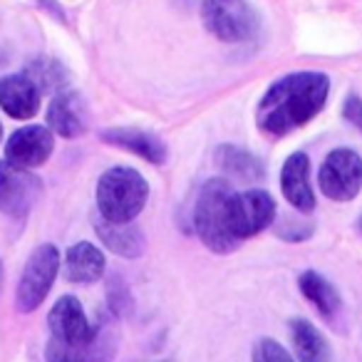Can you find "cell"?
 <instances>
[{
  "instance_id": "9c48e42d",
  "label": "cell",
  "mask_w": 362,
  "mask_h": 362,
  "mask_svg": "<svg viewBox=\"0 0 362 362\" xmlns=\"http://www.w3.org/2000/svg\"><path fill=\"white\" fill-rule=\"evenodd\" d=\"M42 184L33 171L0 161V211L11 218H25L37 204Z\"/></svg>"
},
{
  "instance_id": "7a4b0ae2",
  "label": "cell",
  "mask_w": 362,
  "mask_h": 362,
  "mask_svg": "<svg viewBox=\"0 0 362 362\" xmlns=\"http://www.w3.org/2000/svg\"><path fill=\"white\" fill-rule=\"evenodd\" d=\"M149 199V184L132 166H112L97 181V209L107 223H132Z\"/></svg>"
},
{
  "instance_id": "4fadbf2b",
  "label": "cell",
  "mask_w": 362,
  "mask_h": 362,
  "mask_svg": "<svg viewBox=\"0 0 362 362\" xmlns=\"http://www.w3.org/2000/svg\"><path fill=\"white\" fill-rule=\"evenodd\" d=\"M281 189L293 209L308 214L315 209V194L310 187V159L303 151H296L286 159L281 171Z\"/></svg>"
},
{
  "instance_id": "603a6c76",
  "label": "cell",
  "mask_w": 362,
  "mask_h": 362,
  "mask_svg": "<svg viewBox=\"0 0 362 362\" xmlns=\"http://www.w3.org/2000/svg\"><path fill=\"white\" fill-rule=\"evenodd\" d=\"M107 296H110V308L115 315H124L132 308V298H129V288L122 281V276H115L107 288Z\"/></svg>"
},
{
  "instance_id": "44dd1931",
  "label": "cell",
  "mask_w": 362,
  "mask_h": 362,
  "mask_svg": "<svg viewBox=\"0 0 362 362\" xmlns=\"http://www.w3.org/2000/svg\"><path fill=\"white\" fill-rule=\"evenodd\" d=\"M25 75L30 77L33 82L37 85V90H60L65 87L67 82V72L65 67L60 65L57 60H52V57H35V60H30L25 65Z\"/></svg>"
},
{
  "instance_id": "cb8c5ba5",
  "label": "cell",
  "mask_w": 362,
  "mask_h": 362,
  "mask_svg": "<svg viewBox=\"0 0 362 362\" xmlns=\"http://www.w3.org/2000/svg\"><path fill=\"white\" fill-rule=\"evenodd\" d=\"M342 117H345L350 124H355L362 132V100L357 95H350L342 105Z\"/></svg>"
},
{
  "instance_id": "3957f363",
  "label": "cell",
  "mask_w": 362,
  "mask_h": 362,
  "mask_svg": "<svg viewBox=\"0 0 362 362\" xmlns=\"http://www.w3.org/2000/svg\"><path fill=\"white\" fill-rule=\"evenodd\" d=\"M233 197L231 181L209 179L194 204V231L214 253H231L238 248L228 223V202Z\"/></svg>"
},
{
  "instance_id": "9a60e30c",
  "label": "cell",
  "mask_w": 362,
  "mask_h": 362,
  "mask_svg": "<svg viewBox=\"0 0 362 362\" xmlns=\"http://www.w3.org/2000/svg\"><path fill=\"white\" fill-rule=\"evenodd\" d=\"M102 139L107 144L122 146V149L141 156L149 164H164L166 161V144L156 134H151V132L132 129V127H115V129L102 132Z\"/></svg>"
},
{
  "instance_id": "30bf717a",
  "label": "cell",
  "mask_w": 362,
  "mask_h": 362,
  "mask_svg": "<svg viewBox=\"0 0 362 362\" xmlns=\"http://www.w3.org/2000/svg\"><path fill=\"white\" fill-rule=\"evenodd\" d=\"M52 149H55V136H52L50 127L28 124L11 134L6 144V161L30 171L35 166L45 164L50 159Z\"/></svg>"
},
{
  "instance_id": "484cf974",
  "label": "cell",
  "mask_w": 362,
  "mask_h": 362,
  "mask_svg": "<svg viewBox=\"0 0 362 362\" xmlns=\"http://www.w3.org/2000/svg\"><path fill=\"white\" fill-rule=\"evenodd\" d=\"M0 281H3V261H0Z\"/></svg>"
},
{
  "instance_id": "8fae6325",
  "label": "cell",
  "mask_w": 362,
  "mask_h": 362,
  "mask_svg": "<svg viewBox=\"0 0 362 362\" xmlns=\"http://www.w3.org/2000/svg\"><path fill=\"white\" fill-rule=\"evenodd\" d=\"M87 124H90V112H87L82 95L70 90L57 92L50 110H47V127H50V132H57L65 139H75V136L85 134Z\"/></svg>"
},
{
  "instance_id": "2e32d148",
  "label": "cell",
  "mask_w": 362,
  "mask_h": 362,
  "mask_svg": "<svg viewBox=\"0 0 362 362\" xmlns=\"http://www.w3.org/2000/svg\"><path fill=\"white\" fill-rule=\"evenodd\" d=\"M115 355V335L102 327L100 337L87 347H65L60 342L50 340L45 347L47 362H110Z\"/></svg>"
},
{
  "instance_id": "ba28073f",
  "label": "cell",
  "mask_w": 362,
  "mask_h": 362,
  "mask_svg": "<svg viewBox=\"0 0 362 362\" xmlns=\"http://www.w3.org/2000/svg\"><path fill=\"white\" fill-rule=\"evenodd\" d=\"M47 327H50L52 340L65 347H75V350L92 345L102 332V327L90 322L85 308L75 296L57 298V303L50 308V315H47Z\"/></svg>"
},
{
  "instance_id": "ac0fdd59",
  "label": "cell",
  "mask_w": 362,
  "mask_h": 362,
  "mask_svg": "<svg viewBox=\"0 0 362 362\" xmlns=\"http://www.w3.org/2000/svg\"><path fill=\"white\" fill-rule=\"evenodd\" d=\"M291 337L298 362H330V345L313 322L303 317L291 320Z\"/></svg>"
},
{
  "instance_id": "d4e9b609",
  "label": "cell",
  "mask_w": 362,
  "mask_h": 362,
  "mask_svg": "<svg viewBox=\"0 0 362 362\" xmlns=\"http://www.w3.org/2000/svg\"><path fill=\"white\" fill-rule=\"evenodd\" d=\"M37 6L40 8H45L50 16H55V18H60V21H65V13H62V8H60V3L57 0H35Z\"/></svg>"
},
{
  "instance_id": "6da1fadb",
  "label": "cell",
  "mask_w": 362,
  "mask_h": 362,
  "mask_svg": "<svg viewBox=\"0 0 362 362\" xmlns=\"http://www.w3.org/2000/svg\"><path fill=\"white\" fill-rule=\"evenodd\" d=\"M330 80L322 72H293L268 87L258 102L256 122L268 136H286L300 129L325 107Z\"/></svg>"
},
{
  "instance_id": "7c38bea8",
  "label": "cell",
  "mask_w": 362,
  "mask_h": 362,
  "mask_svg": "<svg viewBox=\"0 0 362 362\" xmlns=\"http://www.w3.org/2000/svg\"><path fill=\"white\" fill-rule=\"evenodd\" d=\"M0 107L13 119H33L40 110V90L25 72L0 77Z\"/></svg>"
},
{
  "instance_id": "7402d4cb",
  "label": "cell",
  "mask_w": 362,
  "mask_h": 362,
  "mask_svg": "<svg viewBox=\"0 0 362 362\" xmlns=\"http://www.w3.org/2000/svg\"><path fill=\"white\" fill-rule=\"evenodd\" d=\"M253 362H296L291 352L273 337H261L253 347Z\"/></svg>"
},
{
  "instance_id": "d6986e66",
  "label": "cell",
  "mask_w": 362,
  "mask_h": 362,
  "mask_svg": "<svg viewBox=\"0 0 362 362\" xmlns=\"http://www.w3.org/2000/svg\"><path fill=\"white\" fill-rule=\"evenodd\" d=\"M216 164L221 166V171L226 176L236 181H258L263 179L266 169H263L261 159L253 156L251 151L241 149L233 144H221L216 149Z\"/></svg>"
},
{
  "instance_id": "ffe728a7",
  "label": "cell",
  "mask_w": 362,
  "mask_h": 362,
  "mask_svg": "<svg viewBox=\"0 0 362 362\" xmlns=\"http://www.w3.org/2000/svg\"><path fill=\"white\" fill-rule=\"evenodd\" d=\"M298 286H300V293L315 305V310L320 313L322 317L337 315V310H340V296H337L335 286H332L330 281H325L320 273L305 271L298 278Z\"/></svg>"
},
{
  "instance_id": "5bb4252c",
  "label": "cell",
  "mask_w": 362,
  "mask_h": 362,
  "mask_svg": "<svg viewBox=\"0 0 362 362\" xmlns=\"http://www.w3.org/2000/svg\"><path fill=\"white\" fill-rule=\"evenodd\" d=\"M107 271V258L95 243L80 241L70 246L65 256V276L70 283L77 286H92L97 283Z\"/></svg>"
},
{
  "instance_id": "277c9868",
  "label": "cell",
  "mask_w": 362,
  "mask_h": 362,
  "mask_svg": "<svg viewBox=\"0 0 362 362\" xmlns=\"http://www.w3.org/2000/svg\"><path fill=\"white\" fill-rule=\"evenodd\" d=\"M202 18L206 30L223 42L251 40L261 25L248 0H204Z\"/></svg>"
},
{
  "instance_id": "4316f807",
  "label": "cell",
  "mask_w": 362,
  "mask_h": 362,
  "mask_svg": "<svg viewBox=\"0 0 362 362\" xmlns=\"http://www.w3.org/2000/svg\"><path fill=\"white\" fill-rule=\"evenodd\" d=\"M0 136H3V124H0Z\"/></svg>"
},
{
  "instance_id": "8992f818",
  "label": "cell",
  "mask_w": 362,
  "mask_h": 362,
  "mask_svg": "<svg viewBox=\"0 0 362 362\" xmlns=\"http://www.w3.org/2000/svg\"><path fill=\"white\" fill-rule=\"evenodd\" d=\"M320 192L332 202H352L362 189V159L352 149H332L317 171Z\"/></svg>"
},
{
  "instance_id": "5b68a950",
  "label": "cell",
  "mask_w": 362,
  "mask_h": 362,
  "mask_svg": "<svg viewBox=\"0 0 362 362\" xmlns=\"http://www.w3.org/2000/svg\"><path fill=\"white\" fill-rule=\"evenodd\" d=\"M60 271V251L52 243H42L30 253L23 276L18 281L16 291V305L21 313H33L42 305V300L50 293L52 283Z\"/></svg>"
},
{
  "instance_id": "52a82bcc",
  "label": "cell",
  "mask_w": 362,
  "mask_h": 362,
  "mask_svg": "<svg viewBox=\"0 0 362 362\" xmlns=\"http://www.w3.org/2000/svg\"><path fill=\"white\" fill-rule=\"evenodd\" d=\"M273 221H276V202L271 194L263 189H251L241 194L233 192L228 202V223L238 243L266 231Z\"/></svg>"
},
{
  "instance_id": "e0dca14e",
  "label": "cell",
  "mask_w": 362,
  "mask_h": 362,
  "mask_svg": "<svg viewBox=\"0 0 362 362\" xmlns=\"http://www.w3.org/2000/svg\"><path fill=\"white\" fill-rule=\"evenodd\" d=\"M97 236L102 238L107 248L112 253L122 258H139L144 253V233L134 226V223H107L105 218L95 223Z\"/></svg>"
}]
</instances>
